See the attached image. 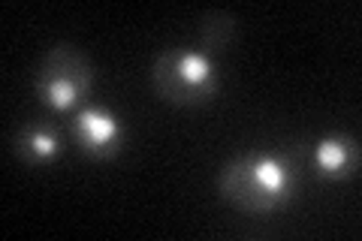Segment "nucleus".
<instances>
[{
	"label": "nucleus",
	"instance_id": "nucleus-1",
	"mask_svg": "<svg viewBox=\"0 0 362 241\" xmlns=\"http://www.w3.org/2000/svg\"><path fill=\"white\" fill-rule=\"evenodd\" d=\"M218 193L239 211L272 214L284 208L296 193V166L269 151L245 154L221 169Z\"/></svg>",
	"mask_w": 362,
	"mask_h": 241
},
{
	"label": "nucleus",
	"instance_id": "nucleus-2",
	"mask_svg": "<svg viewBox=\"0 0 362 241\" xmlns=\"http://www.w3.org/2000/svg\"><path fill=\"white\" fill-rule=\"evenodd\" d=\"M151 82L157 97L173 106H202L214 100L221 78L209 54L190 49H166L154 57Z\"/></svg>",
	"mask_w": 362,
	"mask_h": 241
},
{
	"label": "nucleus",
	"instance_id": "nucleus-3",
	"mask_svg": "<svg viewBox=\"0 0 362 241\" xmlns=\"http://www.w3.org/2000/svg\"><path fill=\"white\" fill-rule=\"evenodd\" d=\"M90 82H94V73H90L88 57L73 45H54L45 52L33 88L49 109L66 112L88 94Z\"/></svg>",
	"mask_w": 362,
	"mask_h": 241
},
{
	"label": "nucleus",
	"instance_id": "nucleus-4",
	"mask_svg": "<svg viewBox=\"0 0 362 241\" xmlns=\"http://www.w3.org/2000/svg\"><path fill=\"white\" fill-rule=\"evenodd\" d=\"M73 139L82 148V154H88L90 160H109L118 154V148L124 142V127L112 112L88 106L76 114Z\"/></svg>",
	"mask_w": 362,
	"mask_h": 241
},
{
	"label": "nucleus",
	"instance_id": "nucleus-5",
	"mask_svg": "<svg viewBox=\"0 0 362 241\" xmlns=\"http://www.w3.org/2000/svg\"><path fill=\"white\" fill-rule=\"evenodd\" d=\"M314 166L323 178H347L359 166V148L350 136H326L314 145Z\"/></svg>",
	"mask_w": 362,
	"mask_h": 241
},
{
	"label": "nucleus",
	"instance_id": "nucleus-6",
	"mask_svg": "<svg viewBox=\"0 0 362 241\" xmlns=\"http://www.w3.org/2000/svg\"><path fill=\"white\" fill-rule=\"evenodd\" d=\"M16 154L30 166H49L61 154V139L52 127L33 124V127L21 130V136L16 139Z\"/></svg>",
	"mask_w": 362,
	"mask_h": 241
},
{
	"label": "nucleus",
	"instance_id": "nucleus-7",
	"mask_svg": "<svg viewBox=\"0 0 362 241\" xmlns=\"http://www.w3.org/2000/svg\"><path fill=\"white\" fill-rule=\"evenodd\" d=\"M233 30H235L233 16H226V13H211V16L202 18V25H199V40H202V45H206V52H221L223 45L230 42Z\"/></svg>",
	"mask_w": 362,
	"mask_h": 241
}]
</instances>
